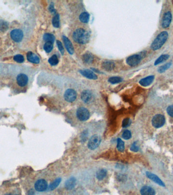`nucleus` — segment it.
<instances>
[{"mask_svg": "<svg viewBox=\"0 0 173 195\" xmlns=\"http://www.w3.org/2000/svg\"><path fill=\"white\" fill-rule=\"evenodd\" d=\"M9 67V75L11 86L16 89L23 90L29 86L32 76V69L26 66L11 65Z\"/></svg>", "mask_w": 173, "mask_h": 195, "instance_id": "obj_1", "label": "nucleus"}, {"mask_svg": "<svg viewBox=\"0 0 173 195\" xmlns=\"http://www.w3.org/2000/svg\"><path fill=\"white\" fill-rule=\"evenodd\" d=\"M73 40L76 42V43H79L81 44H85L87 43L90 40V35L89 32L82 28L76 29L75 32H73Z\"/></svg>", "mask_w": 173, "mask_h": 195, "instance_id": "obj_2", "label": "nucleus"}, {"mask_svg": "<svg viewBox=\"0 0 173 195\" xmlns=\"http://www.w3.org/2000/svg\"><path fill=\"white\" fill-rule=\"evenodd\" d=\"M168 38V32L164 31L161 32L159 34L156 38L154 39L151 44V49L153 50H157L158 49H160L163 45L165 43Z\"/></svg>", "mask_w": 173, "mask_h": 195, "instance_id": "obj_3", "label": "nucleus"}, {"mask_svg": "<svg viewBox=\"0 0 173 195\" xmlns=\"http://www.w3.org/2000/svg\"><path fill=\"white\" fill-rule=\"evenodd\" d=\"M101 142V138L100 136L97 135H93L89 139L88 143V147L91 150H94L99 146Z\"/></svg>", "mask_w": 173, "mask_h": 195, "instance_id": "obj_4", "label": "nucleus"}, {"mask_svg": "<svg viewBox=\"0 0 173 195\" xmlns=\"http://www.w3.org/2000/svg\"><path fill=\"white\" fill-rule=\"evenodd\" d=\"M11 39L17 43L22 41L24 37V33L21 29H14L10 32Z\"/></svg>", "mask_w": 173, "mask_h": 195, "instance_id": "obj_5", "label": "nucleus"}, {"mask_svg": "<svg viewBox=\"0 0 173 195\" xmlns=\"http://www.w3.org/2000/svg\"><path fill=\"white\" fill-rule=\"evenodd\" d=\"M76 116L81 121H86L89 119L90 114L87 109L84 107H80L76 111Z\"/></svg>", "mask_w": 173, "mask_h": 195, "instance_id": "obj_6", "label": "nucleus"}, {"mask_svg": "<svg viewBox=\"0 0 173 195\" xmlns=\"http://www.w3.org/2000/svg\"><path fill=\"white\" fill-rule=\"evenodd\" d=\"M165 122V118L164 115L161 114H157L153 118L152 124L153 127L156 128H159L164 125Z\"/></svg>", "mask_w": 173, "mask_h": 195, "instance_id": "obj_7", "label": "nucleus"}, {"mask_svg": "<svg viewBox=\"0 0 173 195\" xmlns=\"http://www.w3.org/2000/svg\"><path fill=\"white\" fill-rule=\"evenodd\" d=\"M141 56L139 54H134L130 56L126 60L127 63L131 67H134L140 63L141 60Z\"/></svg>", "mask_w": 173, "mask_h": 195, "instance_id": "obj_8", "label": "nucleus"}, {"mask_svg": "<svg viewBox=\"0 0 173 195\" xmlns=\"http://www.w3.org/2000/svg\"><path fill=\"white\" fill-rule=\"evenodd\" d=\"M64 97L67 102L72 103L76 100L77 94L73 89H68L65 91Z\"/></svg>", "mask_w": 173, "mask_h": 195, "instance_id": "obj_9", "label": "nucleus"}, {"mask_svg": "<svg viewBox=\"0 0 173 195\" xmlns=\"http://www.w3.org/2000/svg\"><path fill=\"white\" fill-rule=\"evenodd\" d=\"M35 187L37 191L40 192H44L47 189L48 184L44 179H39L35 183Z\"/></svg>", "mask_w": 173, "mask_h": 195, "instance_id": "obj_10", "label": "nucleus"}, {"mask_svg": "<svg viewBox=\"0 0 173 195\" xmlns=\"http://www.w3.org/2000/svg\"><path fill=\"white\" fill-rule=\"evenodd\" d=\"M172 19V15L170 11H168L164 14L162 19V25L164 28H167L170 26Z\"/></svg>", "mask_w": 173, "mask_h": 195, "instance_id": "obj_11", "label": "nucleus"}, {"mask_svg": "<svg viewBox=\"0 0 173 195\" xmlns=\"http://www.w3.org/2000/svg\"><path fill=\"white\" fill-rule=\"evenodd\" d=\"M81 99L84 103H90L93 99V94L91 91L89 90H85L82 93Z\"/></svg>", "mask_w": 173, "mask_h": 195, "instance_id": "obj_12", "label": "nucleus"}, {"mask_svg": "<svg viewBox=\"0 0 173 195\" xmlns=\"http://www.w3.org/2000/svg\"><path fill=\"white\" fill-rule=\"evenodd\" d=\"M63 40L64 44L65 45V47L66 48L67 50L68 51V53L70 54H73L74 53V48L72 42L70 41V39L67 37L63 36Z\"/></svg>", "mask_w": 173, "mask_h": 195, "instance_id": "obj_13", "label": "nucleus"}, {"mask_svg": "<svg viewBox=\"0 0 173 195\" xmlns=\"http://www.w3.org/2000/svg\"><path fill=\"white\" fill-rule=\"evenodd\" d=\"M79 72L85 77L90 80H95L97 79V76L93 72L90 70H79Z\"/></svg>", "mask_w": 173, "mask_h": 195, "instance_id": "obj_14", "label": "nucleus"}, {"mask_svg": "<svg viewBox=\"0 0 173 195\" xmlns=\"http://www.w3.org/2000/svg\"><path fill=\"white\" fill-rule=\"evenodd\" d=\"M146 176H147V177L149 178V179H151V180L154 181L156 184H159V186H162V187H165V184H164V183L162 182V181L161 180L160 178L158 176H156V175L149 172H147Z\"/></svg>", "mask_w": 173, "mask_h": 195, "instance_id": "obj_15", "label": "nucleus"}, {"mask_svg": "<svg viewBox=\"0 0 173 195\" xmlns=\"http://www.w3.org/2000/svg\"><path fill=\"white\" fill-rule=\"evenodd\" d=\"M141 195H155L156 192L154 189L149 186H144L140 190Z\"/></svg>", "mask_w": 173, "mask_h": 195, "instance_id": "obj_16", "label": "nucleus"}, {"mask_svg": "<svg viewBox=\"0 0 173 195\" xmlns=\"http://www.w3.org/2000/svg\"><path fill=\"white\" fill-rule=\"evenodd\" d=\"M154 80V76H147L146 77L144 78L143 79L140 80L139 81V83L143 86H147L153 83Z\"/></svg>", "mask_w": 173, "mask_h": 195, "instance_id": "obj_17", "label": "nucleus"}, {"mask_svg": "<svg viewBox=\"0 0 173 195\" xmlns=\"http://www.w3.org/2000/svg\"><path fill=\"white\" fill-rule=\"evenodd\" d=\"M27 60L33 63H40V58L38 56L32 52H29L26 54Z\"/></svg>", "mask_w": 173, "mask_h": 195, "instance_id": "obj_18", "label": "nucleus"}, {"mask_svg": "<svg viewBox=\"0 0 173 195\" xmlns=\"http://www.w3.org/2000/svg\"><path fill=\"white\" fill-rule=\"evenodd\" d=\"M115 67V63L111 61H105L102 63V68L107 71H110L113 70Z\"/></svg>", "mask_w": 173, "mask_h": 195, "instance_id": "obj_19", "label": "nucleus"}, {"mask_svg": "<svg viewBox=\"0 0 173 195\" xmlns=\"http://www.w3.org/2000/svg\"><path fill=\"white\" fill-rule=\"evenodd\" d=\"M76 184V179L74 177H71L66 181L65 188L68 190H71L75 187Z\"/></svg>", "mask_w": 173, "mask_h": 195, "instance_id": "obj_20", "label": "nucleus"}, {"mask_svg": "<svg viewBox=\"0 0 173 195\" xmlns=\"http://www.w3.org/2000/svg\"><path fill=\"white\" fill-rule=\"evenodd\" d=\"M79 20L81 22L87 24L89 22V19H90V15L87 12H84L82 13L80 15L79 17Z\"/></svg>", "mask_w": 173, "mask_h": 195, "instance_id": "obj_21", "label": "nucleus"}, {"mask_svg": "<svg viewBox=\"0 0 173 195\" xmlns=\"http://www.w3.org/2000/svg\"><path fill=\"white\" fill-rule=\"evenodd\" d=\"M107 175V171L105 169H102L98 170L96 173V178L99 180H102L106 177Z\"/></svg>", "mask_w": 173, "mask_h": 195, "instance_id": "obj_22", "label": "nucleus"}, {"mask_svg": "<svg viewBox=\"0 0 173 195\" xmlns=\"http://www.w3.org/2000/svg\"><path fill=\"white\" fill-rule=\"evenodd\" d=\"M170 57V56L168 54H162V56H160L155 61L154 63V65L156 66V65H159V63H162L164 62H165L166 60H168V58Z\"/></svg>", "mask_w": 173, "mask_h": 195, "instance_id": "obj_23", "label": "nucleus"}, {"mask_svg": "<svg viewBox=\"0 0 173 195\" xmlns=\"http://www.w3.org/2000/svg\"><path fill=\"white\" fill-rule=\"evenodd\" d=\"M82 59H83V62L86 63H92L94 60L93 57L92 56V54H84Z\"/></svg>", "mask_w": 173, "mask_h": 195, "instance_id": "obj_24", "label": "nucleus"}, {"mask_svg": "<svg viewBox=\"0 0 173 195\" xmlns=\"http://www.w3.org/2000/svg\"><path fill=\"white\" fill-rule=\"evenodd\" d=\"M44 40L47 42H51V43H54V40H55V37L52 34L50 33L45 34L44 36H43Z\"/></svg>", "mask_w": 173, "mask_h": 195, "instance_id": "obj_25", "label": "nucleus"}, {"mask_svg": "<svg viewBox=\"0 0 173 195\" xmlns=\"http://www.w3.org/2000/svg\"><path fill=\"white\" fill-rule=\"evenodd\" d=\"M117 148L118 151L122 152L125 150V143L121 138L117 139Z\"/></svg>", "mask_w": 173, "mask_h": 195, "instance_id": "obj_26", "label": "nucleus"}, {"mask_svg": "<svg viewBox=\"0 0 173 195\" xmlns=\"http://www.w3.org/2000/svg\"><path fill=\"white\" fill-rule=\"evenodd\" d=\"M61 181V178H58L55 179L50 185V189L51 190H53L54 189H55L58 186H59V184H60Z\"/></svg>", "mask_w": 173, "mask_h": 195, "instance_id": "obj_27", "label": "nucleus"}, {"mask_svg": "<svg viewBox=\"0 0 173 195\" xmlns=\"http://www.w3.org/2000/svg\"><path fill=\"white\" fill-rule=\"evenodd\" d=\"M52 24L54 27L58 28L60 27V21H59V16L58 14L54 15L53 18Z\"/></svg>", "mask_w": 173, "mask_h": 195, "instance_id": "obj_28", "label": "nucleus"}, {"mask_svg": "<svg viewBox=\"0 0 173 195\" xmlns=\"http://www.w3.org/2000/svg\"><path fill=\"white\" fill-rule=\"evenodd\" d=\"M108 82L111 84H116L122 81V78L120 77H111L108 79Z\"/></svg>", "mask_w": 173, "mask_h": 195, "instance_id": "obj_29", "label": "nucleus"}, {"mask_svg": "<svg viewBox=\"0 0 173 195\" xmlns=\"http://www.w3.org/2000/svg\"><path fill=\"white\" fill-rule=\"evenodd\" d=\"M171 66V62L168 63H165V65H162L160 66L158 69V72L159 73H162L165 72L166 70H168V68H170Z\"/></svg>", "mask_w": 173, "mask_h": 195, "instance_id": "obj_30", "label": "nucleus"}, {"mask_svg": "<svg viewBox=\"0 0 173 195\" xmlns=\"http://www.w3.org/2000/svg\"><path fill=\"white\" fill-rule=\"evenodd\" d=\"M53 48V45L51 42H47L44 45V49L47 53H49L52 50Z\"/></svg>", "mask_w": 173, "mask_h": 195, "instance_id": "obj_31", "label": "nucleus"}, {"mask_svg": "<svg viewBox=\"0 0 173 195\" xmlns=\"http://www.w3.org/2000/svg\"><path fill=\"white\" fill-rule=\"evenodd\" d=\"M48 62L51 66H55L58 63L59 60H58L57 56L53 55L49 59Z\"/></svg>", "mask_w": 173, "mask_h": 195, "instance_id": "obj_32", "label": "nucleus"}, {"mask_svg": "<svg viewBox=\"0 0 173 195\" xmlns=\"http://www.w3.org/2000/svg\"><path fill=\"white\" fill-rule=\"evenodd\" d=\"M122 138H124V139H130L131 138V137H132L131 132L129 130H125L124 132H123V133H122Z\"/></svg>", "mask_w": 173, "mask_h": 195, "instance_id": "obj_33", "label": "nucleus"}, {"mask_svg": "<svg viewBox=\"0 0 173 195\" xmlns=\"http://www.w3.org/2000/svg\"><path fill=\"white\" fill-rule=\"evenodd\" d=\"M13 59L15 61L17 62L18 63H22L24 61V58L23 56L21 54H17L13 57Z\"/></svg>", "mask_w": 173, "mask_h": 195, "instance_id": "obj_34", "label": "nucleus"}, {"mask_svg": "<svg viewBox=\"0 0 173 195\" xmlns=\"http://www.w3.org/2000/svg\"><path fill=\"white\" fill-rule=\"evenodd\" d=\"M8 29V24L7 22L4 21H0V31L1 32H5Z\"/></svg>", "mask_w": 173, "mask_h": 195, "instance_id": "obj_35", "label": "nucleus"}, {"mask_svg": "<svg viewBox=\"0 0 173 195\" xmlns=\"http://www.w3.org/2000/svg\"><path fill=\"white\" fill-rule=\"evenodd\" d=\"M131 124V120L129 118H126L122 121V126L123 128H127Z\"/></svg>", "mask_w": 173, "mask_h": 195, "instance_id": "obj_36", "label": "nucleus"}, {"mask_svg": "<svg viewBox=\"0 0 173 195\" xmlns=\"http://www.w3.org/2000/svg\"><path fill=\"white\" fill-rule=\"evenodd\" d=\"M56 44H57V47L58 48L59 51H60L61 54L63 55L64 53V48L62 45V44L59 40H57L56 41Z\"/></svg>", "mask_w": 173, "mask_h": 195, "instance_id": "obj_37", "label": "nucleus"}, {"mask_svg": "<svg viewBox=\"0 0 173 195\" xmlns=\"http://www.w3.org/2000/svg\"><path fill=\"white\" fill-rule=\"evenodd\" d=\"M167 112L169 115L173 118V105H171L167 108Z\"/></svg>", "mask_w": 173, "mask_h": 195, "instance_id": "obj_38", "label": "nucleus"}, {"mask_svg": "<svg viewBox=\"0 0 173 195\" xmlns=\"http://www.w3.org/2000/svg\"><path fill=\"white\" fill-rule=\"evenodd\" d=\"M131 150L132 151H138V150H139V148H138V146H137L136 145V143H134L132 145V146L130 148Z\"/></svg>", "mask_w": 173, "mask_h": 195, "instance_id": "obj_39", "label": "nucleus"}, {"mask_svg": "<svg viewBox=\"0 0 173 195\" xmlns=\"http://www.w3.org/2000/svg\"><path fill=\"white\" fill-rule=\"evenodd\" d=\"M49 10L51 13H54L55 12V9H54V4L53 3H51L49 7Z\"/></svg>", "mask_w": 173, "mask_h": 195, "instance_id": "obj_40", "label": "nucleus"}, {"mask_svg": "<svg viewBox=\"0 0 173 195\" xmlns=\"http://www.w3.org/2000/svg\"><path fill=\"white\" fill-rule=\"evenodd\" d=\"M35 194V193L33 192V190H29V193L28 195H34Z\"/></svg>", "mask_w": 173, "mask_h": 195, "instance_id": "obj_41", "label": "nucleus"}, {"mask_svg": "<svg viewBox=\"0 0 173 195\" xmlns=\"http://www.w3.org/2000/svg\"><path fill=\"white\" fill-rule=\"evenodd\" d=\"M5 195H12L11 193H7V194H6Z\"/></svg>", "mask_w": 173, "mask_h": 195, "instance_id": "obj_42", "label": "nucleus"}, {"mask_svg": "<svg viewBox=\"0 0 173 195\" xmlns=\"http://www.w3.org/2000/svg\"><path fill=\"white\" fill-rule=\"evenodd\" d=\"M18 195V194H16V195Z\"/></svg>", "mask_w": 173, "mask_h": 195, "instance_id": "obj_43", "label": "nucleus"}]
</instances>
